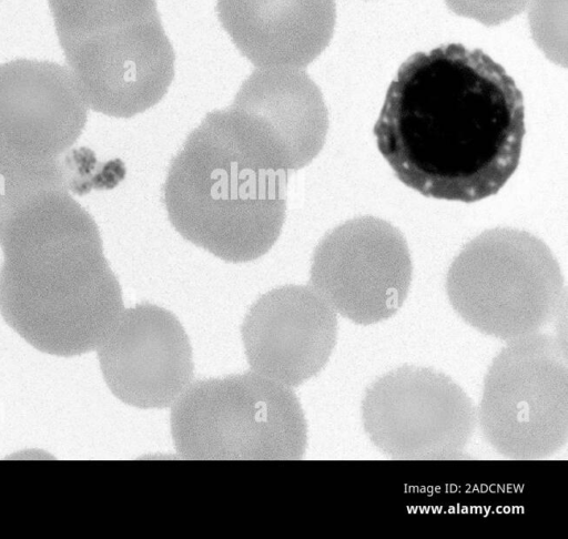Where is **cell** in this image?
<instances>
[{"label": "cell", "instance_id": "obj_5", "mask_svg": "<svg viewBox=\"0 0 568 539\" xmlns=\"http://www.w3.org/2000/svg\"><path fill=\"white\" fill-rule=\"evenodd\" d=\"M564 276L549 247L510 227L485 231L452 263L446 292L471 327L503 340L537 332L566 304Z\"/></svg>", "mask_w": 568, "mask_h": 539}, {"label": "cell", "instance_id": "obj_9", "mask_svg": "<svg viewBox=\"0 0 568 539\" xmlns=\"http://www.w3.org/2000/svg\"><path fill=\"white\" fill-rule=\"evenodd\" d=\"M217 112L246 152L278 171L308 165L322 150L328 131L323 94L301 69L254 70L233 103Z\"/></svg>", "mask_w": 568, "mask_h": 539}, {"label": "cell", "instance_id": "obj_6", "mask_svg": "<svg viewBox=\"0 0 568 539\" xmlns=\"http://www.w3.org/2000/svg\"><path fill=\"white\" fill-rule=\"evenodd\" d=\"M485 440L508 459H545L568 441V360L555 336L509 340L484 378L477 413Z\"/></svg>", "mask_w": 568, "mask_h": 539}, {"label": "cell", "instance_id": "obj_11", "mask_svg": "<svg viewBox=\"0 0 568 539\" xmlns=\"http://www.w3.org/2000/svg\"><path fill=\"white\" fill-rule=\"evenodd\" d=\"M97 350L106 386L133 407H169L193 377L187 334L174 314L154 304L123 309Z\"/></svg>", "mask_w": 568, "mask_h": 539}, {"label": "cell", "instance_id": "obj_13", "mask_svg": "<svg viewBox=\"0 0 568 539\" xmlns=\"http://www.w3.org/2000/svg\"><path fill=\"white\" fill-rule=\"evenodd\" d=\"M88 105L68 67L17 59L0 64V146L55 159L80 138Z\"/></svg>", "mask_w": 568, "mask_h": 539}, {"label": "cell", "instance_id": "obj_16", "mask_svg": "<svg viewBox=\"0 0 568 539\" xmlns=\"http://www.w3.org/2000/svg\"><path fill=\"white\" fill-rule=\"evenodd\" d=\"M49 191H69L60 157L30 159L0 146V231L24 204Z\"/></svg>", "mask_w": 568, "mask_h": 539}, {"label": "cell", "instance_id": "obj_12", "mask_svg": "<svg viewBox=\"0 0 568 539\" xmlns=\"http://www.w3.org/2000/svg\"><path fill=\"white\" fill-rule=\"evenodd\" d=\"M241 335L255 373L296 387L328 362L336 344L337 317L312 286L284 285L255 301Z\"/></svg>", "mask_w": 568, "mask_h": 539}, {"label": "cell", "instance_id": "obj_3", "mask_svg": "<svg viewBox=\"0 0 568 539\" xmlns=\"http://www.w3.org/2000/svg\"><path fill=\"white\" fill-rule=\"evenodd\" d=\"M287 173L247 153L215 110L172 159L163 203L183 238L225 262H250L266 254L281 234Z\"/></svg>", "mask_w": 568, "mask_h": 539}, {"label": "cell", "instance_id": "obj_18", "mask_svg": "<svg viewBox=\"0 0 568 539\" xmlns=\"http://www.w3.org/2000/svg\"><path fill=\"white\" fill-rule=\"evenodd\" d=\"M456 14L498 26L521 13L530 0H444Z\"/></svg>", "mask_w": 568, "mask_h": 539}, {"label": "cell", "instance_id": "obj_4", "mask_svg": "<svg viewBox=\"0 0 568 539\" xmlns=\"http://www.w3.org/2000/svg\"><path fill=\"white\" fill-rule=\"evenodd\" d=\"M176 452L194 460H296L307 445L301 403L257 373L204 378L171 409Z\"/></svg>", "mask_w": 568, "mask_h": 539}, {"label": "cell", "instance_id": "obj_8", "mask_svg": "<svg viewBox=\"0 0 568 539\" xmlns=\"http://www.w3.org/2000/svg\"><path fill=\"white\" fill-rule=\"evenodd\" d=\"M412 274L409 250L399 230L365 215L324 235L313 253L310 283L335 313L371 325L399 311Z\"/></svg>", "mask_w": 568, "mask_h": 539}, {"label": "cell", "instance_id": "obj_14", "mask_svg": "<svg viewBox=\"0 0 568 539\" xmlns=\"http://www.w3.org/2000/svg\"><path fill=\"white\" fill-rule=\"evenodd\" d=\"M217 18L257 68L303 69L329 44L335 0H216Z\"/></svg>", "mask_w": 568, "mask_h": 539}, {"label": "cell", "instance_id": "obj_15", "mask_svg": "<svg viewBox=\"0 0 568 539\" xmlns=\"http://www.w3.org/2000/svg\"><path fill=\"white\" fill-rule=\"evenodd\" d=\"M61 48L159 13L155 0H48Z\"/></svg>", "mask_w": 568, "mask_h": 539}, {"label": "cell", "instance_id": "obj_2", "mask_svg": "<svg viewBox=\"0 0 568 539\" xmlns=\"http://www.w3.org/2000/svg\"><path fill=\"white\" fill-rule=\"evenodd\" d=\"M0 246L4 322L42 353L97 350L124 308L92 215L69 191L41 193L4 224Z\"/></svg>", "mask_w": 568, "mask_h": 539}, {"label": "cell", "instance_id": "obj_17", "mask_svg": "<svg viewBox=\"0 0 568 539\" xmlns=\"http://www.w3.org/2000/svg\"><path fill=\"white\" fill-rule=\"evenodd\" d=\"M531 35L546 57L567 65V0H531L528 12Z\"/></svg>", "mask_w": 568, "mask_h": 539}, {"label": "cell", "instance_id": "obj_1", "mask_svg": "<svg viewBox=\"0 0 568 539\" xmlns=\"http://www.w3.org/2000/svg\"><path fill=\"white\" fill-rule=\"evenodd\" d=\"M373 131L406 186L427 197L477 202L496 194L518 166L523 93L481 50L440 45L400 65Z\"/></svg>", "mask_w": 568, "mask_h": 539}, {"label": "cell", "instance_id": "obj_7", "mask_svg": "<svg viewBox=\"0 0 568 539\" xmlns=\"http://www.w3.org/2000/svg\"><path fill=\"white\" fill-rule=\"evenodd\" d=\"M361 414L373 445L402 460L458 459L477 425L476 408L456 382L432 367L407 364L366 388Z\"/></svg>", "mask_w": 568, "mask_h": 539}, {"label": "cell", "instance_id": "obj_10", "mask_svg": "<svg viewBox=\"0 0 568 539\" xmlns=\"http://www.w3.org/2000/svg\"><path fill=\"white\" fill-rule=\"evenodd\" d=\"M62 50L88 108L109 116L131 118L154 106L174 77L175 54L159 13Z\"/></svg>", "mask_w": 568, "mask_h": 539}]
</instances>
